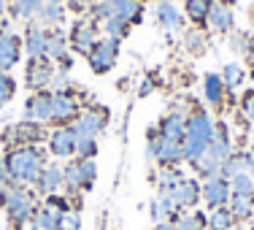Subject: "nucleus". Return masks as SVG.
<instances>
[{"instance_id": "1", "label": "nucleus", "mask_w": 254, "mask_h": 230, "mask_svg": "<svg viewBox=\"0 0 254 230\" xmlns=\"http://www.w3.org/2000/svg\"><path fill=\"white\" fill-rule=\"evenodd\" d=\"M49 157L44 147H16L5 152V165H8L11 181L22 187H33L38 181L41 171L46 168Z\"/></svg>"}, {"instance_id": "2", "label": "nucleus", "mask_w": 254, "mask_h": 230, "mask_svg": "<svg viewBox=\"0 0 254 230\" xmlns=\"http://www.w3.org/2000/svg\"><path fill=\"white\" fill-rule=\"evenodd\" d=\"M35 209H38V195L33 187H22V184H11L8 187V203H5V217H8L11 230H19L22 225H27L33 220Z\"/></svg>"}, {"instance_id": "3", "label": "nucleus", "mask_w": 254, "mask_h": 230, "mask_svg": "<svg viewBox=\"0 0 254 230\" xmlns=\"http://www.w3.org/2000/svg\"><path fill=\"white\" fill-rule=\"evenodd\" d=\"M46 128L38 122H27V119H22V122L11 125V128L3 130V144L8 149H16V147H41V141H46Z\"/></svg>"}, {"instance_id": "4", "label": "nucleus", "mask_w": 254, "mask_h": 230, "mask_svg": "<svg viewBox=\"0 0 254 230\" xmlns=\"http://www.w3.org/2000/svg\"><path fill=\"white\" fill-rule=\"evenodd\" d=\"M108 108L103 106H87L81 108V114L76 117V122H70V130L76 133V141L81 138H98L108 125Z\"/></svg>"}, {"instance_id": "5", "label": "nucleus", "mask_w": 254, "mask_h": 230, "mask_svg": "<svg viewBox=\"0 0 254 230\" xmlns=\"http://www.w3.org/2000/svg\"><path fill=\"white\" fill-rule=\"evenodd\" d=\"M81 114V100L73 95V89H63V92H52V125L63 128V125L76 122Z\"/></svg>"}, {"instance_id": "6", "label": "nucleus", "mask_w": 254, "mask_h": 230, "mask_svg": "<svg viewBox=\"0 0 254 230\" xmlns=\"http://www.w3.org/2000/svg\"><path fill=\"white\" fill-rule=\"evenodd\" d=\"M119 44H122V41H114V38H100L98 44H95V49L87 54V63H89V68H92V74H108V71L117 65Z\"/></svg>"}, {"instance_id": "7", "label": "nucleus", "mask_w": 254, "mask_h": 230, "mask_svg": "<svg viewBox=\"0 0 254 230\" xmlns=\"http://www.w3.org/2000/svg\"><path fill=\"white\" fill-rule=\"evenodd\" d=\"M98 41H100L98 22H92V19H78L76 25L70 27V38H68L70 52L84 54V57H87V54L95 49V44H98Z\"/></svg>"}, {"instance_id": "8", "label": "nucleus", "mask_w": 254, "mask_h": 230, "mask_svg": "<svg viewBox=\"0 0 254 230\" xmlns=\"http://www.w3.org/2000/svg\"><path fill=\"white\" fill-rule=\"evenodd\" d=\"M76 133L70 130V125H63V128H54L49 136H46V147H49V154L57 157V160H70L76 157Z\"/></svg>"}, {"instance_id": "9", "label": "nucleus", "mask_w": 254, "mask_h": 230, "mask_svg": "<svg viewBox=\"0 0 254 230\" xmlns=\"http://www.w3.org/2000/svg\"><path fill=\"white\" fill-rule=\"evenodd\" d=\"M25 119L38 125H52V92L49 89H38L25 100Z\"/></svg>"}, {"instance_id": "10", "label": "nucleus", "mask_w": 254, "mask_h": 230, "mask_svg": "<svg viewBox=\"0 0 254 230\" xmlns=\"http://www.w3.org/2000/svg\"><path fill=\"white\" fill-rule=\"evenodd\" d=\"M54 63L49 57H38V60H27V68H25V84L33 92L38 89H49V81L54 76Z\"/></svg>"}, {"instance_id": "11", "label": "nucleus", "mask_w": 254, "mask_h": 230, "mask_svg": "<svg viewBox=\"0 0 254 230\" xmlns=\"http://www.w3.org/2000/svg\"><path fill=\"white\" fill-rule=\"evenodd\" d=\"M203 203L208 209H219V206H227L230 198H233V190H230V179L225 176H214V179H203Z\"/></svg>"}, {"instance_id": "12", "label": "nucleus", "mask_w": 254, "mask_h": 230, "mask_svg": "<svg viewBox=\"0 0 254 230\" xmlns=\"http://www.w3.org/2000/svg\"><path fill=\"white\" fill-rule=\"evenodd\" d=\"M22 38L16 33H11V30H0V71H5L8 74L11 68H16L22 60Z\"/></svg>"}, {"instance_id": "13", "label": "nucleus", "mask_w": 254, "mask_h": 230, "mask_svg": "<svg viewBox=\"0 0 254 230\" xmlns=\"http://www.w3.org/2000/svg\"><path fill=\"white\" fill-rule=\"evenodd\" d=\"M22 49H25L27 60L46 57V27H41V22H27L25 33H22Z\"/></svg>"}, {"instance_id": "14", "label": "nucleus", "mask_w": 254, "mask_h": 230, "mask_svg": "<svg viewBox=\"0 0 254 230\" xmlns=\"http://www.w3.org/2000/svg\"><path fill=\"white\" fill-rule=\"evenodd\" d=\"M200 190H203V181H197L195 176H184L171 192H173V198H176V203L181 206V211H190L203 201Z\"/></svg>"}, {"instance_id": "15", "label": "nucleus", "mask_w": 254, "mask_h": 230, "mask_svg": "<svg viewBox=\"0 0 254 230\" xmlns=\"http://www.w3.org/2000/svg\"><path fill=\"white\" fill-rule=\"evenodd\" d=\"M179 214H181V206L176 203V198H173L171 190L157 192V198L152 201V206H149V217H152L154 222H173Z\"/></svg>"}, {"instance_id": "16", "label": "nucleus", "mask_w": 254, "mask_h": 230, "mask_svg": "<svg viewBox=\"0 0 254 230\" xmlns=\"http://www.w3.org/2000/svg\"><path fill=\"white\" fill-rule=\"evenodd\" d=\"M33 190H35V195H41V198L60 192L63 190V165H60V162H46V168L41 171V176L33 184Z\"/></svg>"}, {"instance_id": "17", "label": "nucleus", "mask_w": 254, "mask_h": 230, "mask_svg": "<svg viewBox=\"0 0 254 230\" xmlns=\"http://www.w3.org/2000/svg\"><path fill=\"white\" fill-rule=\"evenodd\" d=\"M46 0H8V8L5 14L11 16L14 22H38L41 11H44Z\"/></svg>"}, {"instance_id": "18", "label": "nucleus", "mask_w": 254, "mask_h": 230, "mask_svg": "<svg viewBox=\"0 0 254 230\" xmlns=\"http://www.w3.org/2000/svg\"><path fill=\"white\" fill-rule=\"evenodd\" d=\"M157 133H160L165 141H184V133H187V114H179V111H171L160 119L157 125Z\"/></svg>"}, {"instance_id": "19", "label": "nucleus", "mask_w": 254, "mask_h": 230, "mask_svg": "<svg viewBox=\"0 0 254 230\" xmlns=\"http://www.w3.org/2000/svg\"><path fill=\"white\" fill-rule=\"evenodd\" d=\"M63 192L70 201H76L84 192L81 190V160H78V157H70L63 165Z\"/></svg>"}, {"instance_id": "20", "label": "nucleus", "mask_w": 254, "mask_h": 230, "mask_svg": "<svg viewBox=\"0 0 254 230\" xmlns=\"http://www.w3.org/2000/svg\"><path fill=\"white\" fill-rule=\"evenodd\" d=\"M214 33H230V30L235 27V11L230 8V5L219 3V0H214V5H211L208 11V22H205Z\"/></svg>"}, {"instance_id": "21", "label": "nucleus", "mask_w": 254, "mask_h": 230, "mask_svg": "<svg viewBox=\"0 0 254 230\" xmlns=\"http://www.w3.org/2000/svg\"><path fill=\"white\" fill-rule=\"evenodd\" d=\"M203 95H205V100H208V106H214L216 111L225 106L227 87H225V81H222L219 74H205V78H203Z\"/></svg>"}, {"instance_id": "22", "label": "nucleus", "mask_w": 254, "mask_h": 230, "mask_svg": "<svg viewBox=\"0 0 254 230\" xmlns=\"http://www.w3.org/2000/svg\"><path fill=\"white\" fill-rule=\"evenodd\" d=\"M65 54H70L68 35L63 33V27H49L46 30V57H49L52 63H60Z\"/></svg>"}, {"instance_id": "23", "label": "nucleus", "mask_w": 254, "mask_h": 230, "mask_svg": "<svg viewBox=\"0 0 254 230\" xmlns=\"http://www.w3.org/2000/svg\"><path fill=\"white\" fill-rule=\"evenodd\" d=\"M154 16H157V22L165 30H171V33H179V30L184 27V14H181V8L176 3H157Z\"/></svg>"}, {"instance_id": "24", "label": "nucleus", "mask_w": 254, "mask_h": 230, "mask_svg": "<svg viewBox=\"0 0 254 230\" xmlns=\"http://www.w3.org/2000/svg\"><path fill=\"white\" fill-rule=\"evenodd\" d=\"M27 225H30V230H57V225H60V211L52 209V206H46V203H41Z\"/></svg>"}, {"instance_id": "25", "label": "nucleus", "mask_w": 254, "mask_h": 230, "mask_svg": "<svg viewBox=\"0 0 254 230\" xmlns=\"http://www.w3.org/2000/svg\"><path fill=\"white\" fill-rule=\"evenodd\" d=\"M173 225H176V230H208V214L197 211V209L181 211L176 220H173Z\"/></svg>"}, {"instance_id": "26", "label": "nucleus", "mask_w": 254, "mask_h": 230, "mask_svg": "<svg viewBox=\"0 0 254 230\" xmlns=\"http://www.w3.org/2000/svg\"><path fill=\"white\" fill-rule=\"evenodd\" d=\"M154 162H160V165H179V162H184L181 144L179 141H165V138L160 136V149H157Z\"/></svg>"}, {"instance_id": "27", "label": "nucleus", "mask_w": 254, "mask_h": 230, "mask_svg": "<svg viewBox=\"0 0 254 230\" xmlns=\"http://www.w3.org/2000/svg\"><path fill=\"white\" fill-rule=\"evenodd\" d=\"M65 14H68V5L65 3H57V0H46L44 11H41L38 22L44 27H60L65 22Z\"/></svg>"}, {"instance_id": "28", "label": "nucleus", "mask_w": 254, "mask_h": 230, "mask_svg": "<svg viewBox=\"0 0 254 230\" xmlns=\"http://www.w3.org/2000/svg\"><path fill=\"white\" fill-rule=\"evenodd\" d=\"M114 14H117L119 19H125L127 25H141L143 3H141V0H119V3L114 5Z\"/></svg>"}, {"instance_id": "29", "label": "nucleus", "mask_w": 254, "mask_h": 230, "mask_svg": "<svg viewBox=\"0 0 254 230\" xmlns=\"http://www.w3.org/2000/svg\"><path fill=\"white\" fill-rule=\"evenodd\" d=\"M214 5V0H184V14L190 16L192 25L203 27L208 22V11Z\"/></svg>"}, {"instance_id": "30", "label": "nucleus", "mask_w": 254, "mask_h": 230, "mask_svg": "<svg viewBox=\"0 0 254 230\" xmlns=\"http://www.w3.org/2000/svg\"><path fill=\"white\" fill-rule=\"evenodd\" d=\"M230 214L235 217V222H249L254 220V198H246V195H233L227 203Z\"/></svg>"}, {"instance_id": "31", "label": "nucleus", "mask_w": 254, "mask_h": 230, "mask_svg": "<svg viewBox=\"0 0 254 230\" xmlns=\"http://www.w3.org/2000/svg\"><path fill=\"white\" fill-rule=\"evenodd\" d=\"M208 214V230H233L238 222H235V217L230 214L227 206H219V209H208L205 211Z\"/></svg>"}, {"instance_id": "32", "label": "nucleus", "mask_w": 254, "mask_h": 230, "mask_svg": "<svg viewBox=\"0 0 254 230\" xmlns=\"http://www.w3.org/2000/svg\"><path fill=\"white\" fill-rule=\"evenodd\" d=\"M181 179H184V173L179 171V165H160V171H157V176H154V184H157V190L162 192V190H173Z\"/></svg>"}, {"instance_id": "33", "label": "nucleus", "mask_w": 254, "mask_h": 230, "mask_svg": "<svg viewBox=\"0 0 254 230\" xmlns=\"http://www.w3.org/2000/svg\"><path fill=\"white\" fill-rule=\"evenodd\" d=\"M238 173H249V171H246L244 152H233L225 162H222V176H225V179H233V176H238Z\"/></svg>"}, {"instance_id": "34", "label": "nucleus", "mask_w": 254, "mask_h": 230, "mask_svg": "<svg viewBox=\"0 0 254 230\" xmlns=\"http://www.w3.org/2000/svg\"><path fill=\"white\" fill-rule=\"evenodd\" d=\"M103 30H106V38H114V41H122L127 33H130V25H127L125 19H119L117 14L108 16L106 22H103Z\"/></svg>"}, {"instance_id": "35", "label": "nucleus", "mask_w": 254, "mask_h": 230, "mask_svg": "<svg viewBox=\"0 0 254 230\" xmlns=\"http://www.w3.org/2000/svg\"><path fill=\"white\" fill-rule=\"evenodd\" d=\"M230 190H233V195L254 198V176L252 173H238V176H233L230 179Z\"/></svg>"}, {"instance_id": "36", "label": "nucleus", "mask_w": 254, "mask_h": 230, "mask_svg": "<svg viewBox=\"0 0 254 230\" xmlns=\"http://www.w3.org/2000/svg\"><path fill=\"white\" fill-rule=\"evenodd\" d=\"M16 95V81L11 74H5V71H0V108L8 106L11 100H14Z\"/></svg>"}, {"instance_id": "37", "label": "nucleus", "mask_w": 254, "mask_h": 230, "mask_svg": "<svg viewBox=\"0 0 254 230\" xmlns=\"http://www.w3.org/2000/svg\"><path fill=\"white\" fill-rule=\"evenodd\" d=\"M108 16H114V5H111V3H103V0H95V3L87 8V19L98 22V25H103V22H106Z\"/></svg>"}, {"instance_id": "38", "label": "nucleus", "mask_w": 254, "mask_h": 230, "mask_svg": "<svg viewBox=\"0 0 254 230\" xmlns=\"http://www.w3.org/2000/svg\"><path fill=\"white\" fill-rule=\"evenodd\" d=\"M98 181V162L95 160H81V190L89 192Z\"/></svg>"}, {"instance_id": "39", "label": "nucleus", "mask_w": 254, "mask_h": 230, "mask_svg": "<svg viewBox=\"0 0 254 230\" xmlns=\"http://www.w3.org/2000/svg\"><path fill=\"white\" fill-rule=\"evenodd\" d=\"M222 81H225V87H227V92L230 89H235L241 81H244V71H241V65H235V63H230V65H225L222 68Z\"/></svg>"}, {"instance_id": "40", "label": "nucleus", "mask_w": 254, "mask_h": 230, "mask_svg": "<svg viewBox=\"0 0 254 230\" xmlns=\"http://www.w3.org/2000/svg\"><path fill=\"white\" fill-rule=\"evenodd\" d=\"M76 157L78 160H95L98 157V138H81L76 144Z\"/></svg>"}, {"instance_id": "41", "label": "nucleus", "mask_w": 254, "mask_h": 230, "mask_svg": "<svg viewBox=\"0 0 254 230\" xmlns=\"http://www.w3.org/2000/svg\"><path fill=\"white\" fill-rule=\"evenodd\" d=\"M57 230H81V214H78V209L63 211V214H60Z\"/></svg>"}, {"instance_id": "42", "label": "nucleus", "mask_w": 254, "mask_h": 230, "mask_svg": "<svg viewBox=\"0 0 254 230\" xmlns=\"http://www.w3.org/2000/svg\"><path fill=\"white\" fill-rule=\"evenodd\" d=\"M184 44H187V49H190V52H195V54H203V49H205V35H203L197 27H192V30H187V35H184Z\"/></svg>"}, {"instance_id": "43", "label": "nucleus", "mask_w": 254, "mask_h": 230, "mask_svg": "<svg viewBox=\"0 0 254 230\" xmlns=\"http://www.w3.org/2000/svg\"><path fill=\"white\" fill-rule=\"evenodd\" d=\"M241 114L249 125H254V89H246L244 98H241Z\"/></svg>"}, {"instance_id": "44", "label": "nucleus", "mask_w": 254, "mask_h": 230, "mask_svg": "<svg viewBox=\"0 0 254 230\" xmlns=\"http://www.w3.org/2000/svg\"><path fill=\"white\" fill-rule=\"evenodd\" d=\"M63 89H70L68 87V71H54L52 81H49V92H63Z\"/></svg>"}, {"instance_id": "45", "label": "nucleus", "mask_w": 254, "mask_h": 230, "mask_svg": "<svg viewBox=\"0 0 254 230\" xmlns=\"http://www.w3.org/2000/svg\"><path fill=\"white\" fill-rule=\"evenodd\" d=\"M92 3H95V0H65V5H68L70 11H76V14H81V11H87Z\"/></svg>"}, {"instance_id": "46", "label": "nucleus", "mask_w": 254, "mask_h": 230, "mask_svg": "<svg viewBox=\"0 0 254 230\" xmlns=\"http://www.w3.org/2000/svg\"><path fill=\"white\" fill-rule=\"evenodd\" d=\"M0 184L3 187H11V173H8V165H5V154H0Z\"/></svg>"}, {"instance_id": "47", "label": "nucleus", "mask_w": 254, "mask_h": 230, "mask_svg": "<svg viewBox=\"0 0 254 230\" xmlns=\"http://www.w3.org/2000/svg\"><path fill=\"white\" fill-rule=\"evenodd\" d=\"M244 157H246V171H249L252 176H254V144H252V147L244 152Z\"/></svg>"}, {"instance_id": "48", "label": "nucleus", "mask_w": 254, "mask_h": 230, "mask_svg": "<svg viewBox=\"0 0 254 230\" xmlns=\"http://www.w3.org/2000/svg\"><path fill=\"white\" fill-rule=\"evenodd\" d=\"M5 203H8V187L0 184V209H5Z\"/></svg>"}, {"instance_id": "49", "label": "nucleus", "mask_w": 254, "mask_h": 230, "mask_svg": "<svg viewBox=\"0 0 254 230\" xmlns=\"http://www.w3.org/2000/svg\"><path fill=\"white\" fill-rule=\"evenodd\" d=\"M152 230H176V225L173 222H154Z\"/></svg>"}, {"instance_id": "50", "label": "nucleus", "mask_w": 254, "mask_h": 230, "mask_svg": "<svg viewBox=\"0 0 254 230\" xmlns=\"http://www.w3.org/2000/svg\"><path fill=\"white\" fill-rule=\"evenodd\" d=\"M5 8H8V0H0V16L5 14Z\"/></svg>"}, {"instance_id": "51", "label": "nucleus", "mask_w": 254, "mask_h": 230, "mask_svg": "<svg viewBox=\"0 0 254 230\" xmlns=\"http://www.w3.org/2000/svg\"><path fill=\"white\" fill-rule=\"evenodd\" d=\"M103 3H111V5H117V3H119V0H103Z\"/></svg>"}, {"instance_id": "52", "label": "nucleus", "mask_w": 254, "mask_h": 230, "mask_svg": "<svg viewBox=\"0 0 254 230\" xmlns=\"http://www.w3.org/2000/svg\"><path fill=\"white\" fill-rule=\"evenodd\" d=\"M157 3H173V0H157Z\"/></svg>"}, {"instance_id": "53", "label": "nucleus", "mask_w": 254, "mask_h": 230, "mask_svg": "<svg viewBox=\"0 0 254 230\" xmlns=\"http://www.w3.org/2000/svg\"><path fill=\"white\" fill-rule=\"evenodd\" d=\"M225 5H230V0H225Z\"/></svg>"}, {"instance_id": "54", "label": "nucleus", "mask_w": 254, "mask_h": 230, "mask_svg": "<svg viewBox=\"0 0 254 230\" xmlns=\"http://www.w3.org/2000/svg\"><path fill=\"white\" fill-rule=\"evenodd\" d=\"M244 230H254V228H244Z\"/></svg>"}, {"instance_id": "55", "label": "nucleus", "mask_w": 254, "mask_h": 230, "mask_svg": "<svg viewBox=\"0 0 254 230\" xmlns=\"http://www.w3.org/2000/svg\"><path fill=\"white\" fill-rule=\"evenodd\" d=\"M57 3H65V0H57Z\"/></svg>"}, {"instance_id": "56", "label": "nucleus", "mask_w": 254, "mask_h": 230, "mask_svg": "<svg viewBox=\"0 0 254 230\" xmlns=\"http://www.w3.org/2000/svg\"><path fill=\"white\" fill-rule=\"evenodd\" d=\"M252 76H254V71H252Z\"/></svg>"}, {"instance_id": "57", "label": "nucleus", "mask_w": 254, "mask_h": 230, "mask_svg": "<svg viewBox=\"0 0 254 230\" xmlns=\"http://www.w3.org/2000/svg\"><path fill=\"white\" fill-rule=\"evenodd\" d=\"M100 230H103V228H100Z\"/></svg>"}]
</instances>
